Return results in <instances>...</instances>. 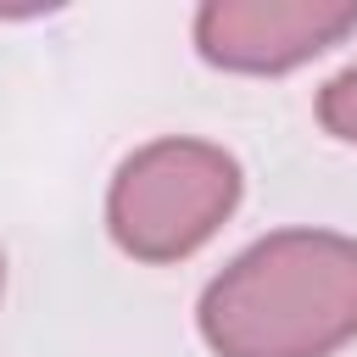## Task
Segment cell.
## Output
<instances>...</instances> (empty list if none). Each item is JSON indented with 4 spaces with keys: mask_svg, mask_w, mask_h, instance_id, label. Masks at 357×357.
Returning <instances> with one entry per match:
<instances>
[{
    "mask_svg": "<svg viewBox=\"0 0 357 357\" xmlns=\"http://www.w3.org/2000/svg\"><path fill=\"white\" fill-rule=\"evenodd\" d=\"M318 123H324L335 139L357 145V61L318 89Z\"/></svg>",
    "mask_w": 357,
    "mask_h": 357,
    "instance_id": "cell-4",
    "label": "cell"
},
{
    "mask_svg": "<svg viewBox=\"0 0 357 357\" xmlns=\"http://www.w3.org/2000/svg\"><path fill=\"white\" fill-rule=\"evenodd\" d=\"M218 357H335L357 340V240L335 229H273L251 240L195 307Z\"/></svg>",
    "mask_w": 357,
    "mask_h": 357,
    "instance_id": "cell-1",
    "label": "cell"
},
{
    "mask_svg": "<svg viewBox=\"0 0 357 357\" xmlns=\"http://www.w3.org/2000/svg\"><path fill=\"white\" fill-rule=\"evenodd\" d=\"M240 206V162L190 134H167L117 162L106 190V229L134 262H184L195 257Z\"/></svg>",
    "mask_w": 357,
    "mask_h": 357,
    "instance_id": "cell-2",
    "label": "cell"
},
{
    "mask_svg": "<svg viewBox=\"0 0 357 357\" xmlns=\"http://www.w3.org/2000/svg\"><path fill=\"white\" fill-rule=\"evenodd\" d=\"M0 290H6V251H0Z\"/></svg>",
    "mask_w": 357,
    "mask_h": 357,
    "instance_id": "cell-5",
    "label": "cell"
},
{
    "mask_svg": "<svg viewBox=\"0 0 357 357\" xmlns=\"http://www.w3.org/2000/svg\"><path fill=\"white\" fill-rule=\"evenodd\" d=\"M357 33V0H206L195 11V50L223 73H290Z\"/></svg>",
    "mask_w": 357,
    "mask_h": 357,
    "instance_id": "cell-3",
    "label": "cell"
}]
</instances>
